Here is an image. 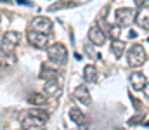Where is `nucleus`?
Instances as JSON below:
<instances>
[{"mask_svg":"<svg viewBox=\"0 0 149 130\" xmlns=\"http://www.w3.org/2000/svg\"><path fill=\"white\" fill-rule=\"evenodd\" d=\"M148 83V80H146V75L144 73H141V71H134L132 75H130V85L134 90H144V87Z\"/></svg>","mask_w":149,"mask_h":130,"instance_id":"nucleus-12","label":"nucleus"},{"mask_svg":"<svg viewBox=\"0 0 149 130\" xmlns=\"http://www.w3.org/2000/svg\"><path fill=\"white\" fill-rule=\"evenodd\" d=\"M47 56L49 61L56 66H64L68 63V50L63 43H54L47 49Z\"/></svg>","mask_w":149,"mask_h":130,"instance_id":"nucleus-1","label":"nucleus"},{"mask_svg":"<svg viewBox=\"0 0 149 130\" xmlns=\"http://www.w3.org/2000/svg\"><path fill=\"white\" fill-rule=\"evenodd\" d=\"M73 97L78 101V102L85 104V106L90 104V92H88V88H87L85 85H78L76 87L74 92H73Z\"/></svg>","mask_w":149,"mask_h":130,"instance_id":"nucleus-11","label":"nucleus"},{"mask_svg":"<svg viewBox=\"0 0 149 130\" xmlns=\"http://www.w3.org/2000/svg\"><path fill=\"white\" fill-rule=\"evenodd\" d=\"M123 50H125V43L121 42V40H113L111 43V52L116 56V57H121V54H123Z\"/></svg>","mask_w":149,"mask_h":130,"instance_id":"nucleus-17","label":"nucleus"},{"mask_svg":"<svg viewBox=\"0 0 149 130\" xmlns=\"http://www.w3.org/2000/svg\"><path fill=\"white\" fill-rule=\"evenodd\" d=\"M17 130H24V129H17Z\"/></svg>","mask_w":149,"mask_h":130,"instance_id":"nucleus-21","label":"nucleus"},{"mask_svg":"<svg viewBox=\"0 0 149 130\" xmlns=\"http://www.w3.org/2000/svg\"><path fill=\"white\" fill-rule=\"evenodd\" d=\"M97 68L94 66V64H87L85 66V70H83V78H85V82H88V83H94V82H97Z\"/></svg>","mask_w":149,"mask_h":130,"instance_id":"nucleus-15","label":"nucleus"},{"mask_svg":"<svg viewBox=\"0 0 149 130\" xmlns=\"http://www.w3.org/2000/svg\"><path fill=\"white\" fill-rule=\"evenodd\" d=\"M141 120H142V115H137L135 118H132V120L128 122V125H135V123H137V122H141Z\"/></svg>","mask_w":149,"mask_h":130,"instance_id":"nucleus-19","label":"nucleus"},{"mask_svg":"<svg viewBox=\"0 0 149 130\" xmlns=\"http://www.w3.org/2000/svg\"><path fill=\"white\" fill-rule=\"evenodd\" d=\"M57 76H59V71H57V70H54V68H49L47 64H43V66H42L40 78H43V80L50 82V80H57Z\"/></svg>","mask_w":149,"mask_h":130,"instance_id":"nucleus-14","label":"nucleus"},{"mask_svg":"<svg viewBox=\"0 0 149 130\" xmlns=\"http://www.w3.org/2000/svg\"><path fill=\"white\" fill-rule=\"evenodd\" d=\"M28 42L31 43L33 47H37V49H49L50 38H49V35H45V33L30 30V31H28Z\"/></svg>","mask_w":149,"mask_h":130,"instance_id":"nucleus-5","label":"nucleus"},{"mask_svg":"<svg viewBox=\"0 0 149 130\" xmlns=\"http://www.w3.org/2000/svg\"><path fill=\"white\" fill-rule=\"evenodd\" d=\"M43 90H45V94H47V95L59 97V95H61V92H63V87H61V83H59L57 80H50V82H45Z\"/></svg>","mask_w":149,"mask_h":130,"instance_id":"nucleus-13","label":"nucleus"},{"mask_svg":"<svg viewBox=\"0 0 149 130\" xmlns=\"http://www.w3.org/2000/svg\"><path fill=\"white\" fill-rule=\"evenodd\" d=\"M31 28H33L35 31H40V33L49 35V33L52 31V21H50L49 17H45V16H37V17L33 19V23H31Z\"/></svg>","mask_w":149,"mask_h":130,"instance_id":"nucleus-8","label":"nucleus"},{"mask_svg":"<svg viewBox=\"0 0 149 130\" xmlns=\"http://www.w3.org/2000/svg\"><path fill=\"white\" fill-rule=\"evenodd\" d=\"M127 63H128V66H132V68L142 66V64L146 63V50H144V47L139 45V43L132 45L130 50L127 52Z\"/></svg>","mask_w":149,"mask_h":130,"instance_id":"nucleus-2","label":"nucleus"},{"mask_svg":"<svg viewBox=\"0 0 149 130\" xmlns=\"http://www.w3.org/2000/svg\"><path fill=\"white\" fill-rule=\"evenodd\" d=\"M144 94H146V95L149 97V82L146 83V87H144Z\"/></svg>","mask_w":149,"mask_h":130,"instance_id":"nucleus-20","label":"nucleus"},{"mask_svg":"<svg viewBox=\"0 0 149 130\" xmlns=\"http://www.w3.org/2000/svg\"><path fill=\"white\" fill-rule=\"evenodd\" d=\"M17 42H19V33L17 31H5L3 37H2V50L7 56H12Z\"/></svg>","mask_w":149,"mask_h":130,"instance_id":"nucleus-3","label":"nucleus"},{"mask_svg":"<svg viewBox=\"0 0 149 130\" xmlns=\"http://www.w3.org/2000/svg\"><path fill=\"white\" fill-rule=\"evenodd\" d=\"M137 14H135V23L144 28V30H149V3L146 2H137Z\"/></svg>","mask_w":149,"mask_h":130,"instance_id":"nucleus-6","label":"nucleus"},{"mask_svg":"<svg viewBox=\"0 0 149 130\" xmlns=\"http://www.w3.org/2000/svg\"><path fill=\"white\" fill-rule=\"evenodd\" d=\"M28 102H31L33 106H45L47 104V99H45V95L43 94H30L28 95Z\"/></svg>","mask_w":149,"mask_h":130,"instance_id":"nucleus-16","label":"nucleus"},{"mask_svg":"<svg viewBox=\"0 0 149 130\" xmlns=\"http://www.w3.org/2000/svg\"><path fill=\"white\" fill-rule=\"evenodd\" d=\"M135 10L134 9H130V7H121V9H118L116 10V14H114V17H116V23L120 24V26H130L134 21H135Z\"/></svg>","mask_w":149,"mask_h":130,"instance_id":"nucleus-4","label":"nucleus"},{"mask_svg":"<svg viewBox=\"0 0 149 130\" xmlns=\"http://www.w3.org/2000/svg\"><path fill=\"white\" fill-rule=\"evenodd\" d=\"M28 115H31V116H35V118H40V120H43V122L49 120V115H47L45 111H42V109H30Z\"/></svg>","mask_w":149,"mask_h":130,"instance_id":"nucleus-18","label":"nucleus"},{"mask_svg":"<svg viewBox=\"0 0 149 130\" xmlns=\"http://www.w3.org/2000/svg\"><path fill=\"white\" fill-rule=\"evenodd\" d=\"M21 125H23V129L24 130H43L45 127V122L43 120H40V118H35V116H31V115H26L23 120H21Z\"/></svg>","mask_w":149,"mask_h":130,"instance_id":"nucleus-9","label":"nucleus"},{"mask_svg":"<svg viewBox=\"0 0 149 130\" xmlns=\"http://www.w3.org/2000/svg\"><path fill=\"white\" fill-rule=\"evenodd\" d=\"M68 115H70V120L78 127V130H87L88 129V122H87V118H85V113H81L78 108H70Z\"/></svg>","mask_w":149,"mask_h":130,"instance_id":"nucleus-7","label":"nucleus"},{"mask_svg":"<svg viewBox=\"0 0 149 130\" xmlns=\"http://www.w3.org/2000/svg\"><path fill=\"white\" fill-rule=\"evenodd\" d=\"M88 38H90V42L94 45H99V47L106 42V35H104V31L99 26H92L88 30Z\"/></svg>","mask_w":149,"mask_h":130,"instance_id":"nucleus-10","label":"nucleus"}]
</instances>
